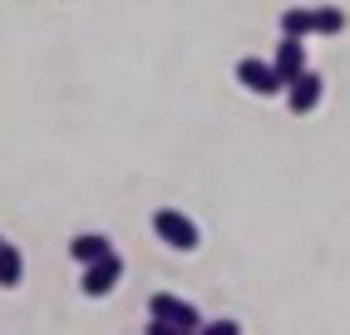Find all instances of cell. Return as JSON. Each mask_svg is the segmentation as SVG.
Returning <instances> with one entry per match:
<instances>
[{
	"label": "cell",
	"instance_id": "obj_1",
	"mask_svg": "<svg viewBox=\"0 0 350 335\" xmlns=\"http://www.w3.org/2000/svg\"><path fill=\"white\" fill-rule=\"evenodd\" d=\"M153 237H158L163 247H173V252H198V242H202V237H198V222L183 217L178 207H158V212H153Z\"/></svg>",
	"mask_w": 350,
	"mask_h": 335
},
{
	"label": "cell",
	"instance_id": "obj_2",
	"mask_svg": "<svg viewBox=\"0 0 350 335\" xmlns=\"http://www.w3.org/2000/svg\"><path fill=\"white\" fill-rule=\"evenodd\" d=\"M119 281H124V256H119V252H109V256H99V261H89V267H84L79 291H84L89 301H99V296H109Z\"/></svg>",
	"mask_w": 350,
	"mask_h": 335
},
{
	"label": "cell",
	"instance_id": "obj_3",
	"mask_svg": "<svg viewBox=\"0 0 350 335\" xmlns=\"http://www.w3.org/2000/svg\"><path fill=\"white\" fill-rule=\"evenodd\" d=\"M148 321H168V325H183V330H198L202 310L193 301H178L168 291H158V296H148Z\"/></svg>",
	"mask_w": 350,
	"mask_h": 335
},
{
	"label": "cell",
	"instance_id": "obj_4",
	"mask_svg": "<svg viewBox=\"0 0 350 335\" xmlns=\"http://www.w3.org/2000/svg\"><path fill=\"white\" fill-rule=\"evenodd\" d=\"M237 84H242L247 94H262V99H271V94H282V89H286L282 79H276L271 59H256V55L237 59Z\"/></svg>",
	"mask_w": 350,
	"mask_h": 335
},
{
	"label": "cell",
	"instance_id": "obj_5",
	"mask_svg": "<svg viewBox=\"0 0 350 335\" xmlns=\"http://www.w3.org/2000/svg\"><path fill=\"white\" fill-rule=\"evenodd\" d=\"M282 94H286V109H291L296 118H301V113H316V109H321V94H325V79L316 75V69H301V75H296Z\"/></svg>",
	"mask_w": 350,
	"mask_h": 335
},
{
	"label": "cell",
	"instance_id": "obj_6",
	"mask_svg": "<svg viewBox=\"0 0 350 335\" xmlns=\"http://www.w3.org/2000/svg\"><path fill=\"white\" fill-rule=\"evenodd\" d=\"M271 69H276V79H282V84H291L301 69H306V44L282 35V44H276V55H271Z\"/></svg>",
	"mask_w": 350,
	"mask_h": 335
},
{
	"label": "cell",
	"instance_id": "obj_7",
	"mask_svg": "<svg viewBox=\"0 0 350 335\" xmlns=\"http://www.w3.org/2000/svg\"><path fill=\"white\" fill-rule=\"evenodd\" d=\"M113 247H109V237L104 232H79L75 242H69V256L79 261V267H89V261H99V256H109Z\"/></svg>",
	"mask_w": 350,
	"mask_h": 335
},
{
	"label": "cell",
	"instance_id": "obj_8",
	"mask_svg": "<svg viewBox=\"0 0 350 335\" xmlns=\"http://www.w3.org/2000/svg\"><path fill=\"white\" fill-rule=\"evenodd\" d=\"M20 276H25V256H20V247L0 242V286H5V291H15Z\"/></svg>",
	"mask_w": 350,
	"mask_h": 335
},
{
	"label": "cell",
	"instance_id": "obj_9",
	"mask_svg": "<svg viewBox=\"0 0 350 335\" xmlns=\"http://www.w3.org/2000/svg\"><path fill=\"white\" fill-rule=\"evenodd\" d=\"M340 30H345L340 5H311V35H340Z\"/></svg>",
	"mask_w": 350,
	"mask_h": 335
},
{
	"label": "cell",
	"instance_id": "obj_10",
	"mask_svg": "<svg viewBox=\"0 0 350 335\" xmlns=\"http://www.w3.org/2000/svg\"><path fill=\"white\" fill-rule=\"evenodd\" d=\"M282 35L306 40V35H311V5H291V10H282Z\"/></svg>",
	"mask_w": 350,
	"mask_h": 335
},
{
	"label": "cell",
	"instance_id": "obj_11",
	"mask_svg": "<svg viewBox=\"0 0 350 335\" xmlns=\"http://www.w3.org/2000/svg\"><path fill=\"white\" fill-rule=\"evenodd\" d=\"M198 335H242V325L237 321H202Z\"/></svg>",
	"mask_w": 350,
	"mask_h": 335
},
{
	"label": "cell",
	"instance_id": "obj_12",
	"mask_svg": "<svg viewBox=\"0 0 350 335\" xmlns=\"http://www.w3.org/2000/svg\"><path fill=\"white\" fill-rule=\"evenodd\" d=\"M148 335H198V330H183V325H168V321H148Z\"/></svg>",
	"mask_w": 350,
	"mask_h": 335
}]
</instances>
